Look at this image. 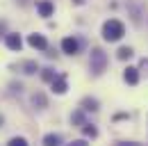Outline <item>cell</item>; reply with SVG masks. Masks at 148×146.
Masks as SVG:
<instances>
[{
    "label": "cell",
    "mask_w": 148,
    "mask_h": 146,
    "mask_svg": "<svg viewBox=\"0 0 148 146\" xmlns=\"http://www.w3.org/2000/svg\"><path fill=\"white\" fill-rule=\"evenodd\" d=\"M41 78H43L46 82H53V80H55V71H53V69H43Z\"/></svg>",
    "instance_id": "14"
},
{
    "label": "cell",
    "mask_w": 148,
    "mask_h": 146,
    "mask_svg": "<svg viewBox=\"0 0 148 146\" xmlns=\"http://www.w3.org/2000/svg\"><path fill=\"white\" fill-rule=\"evenodd\" d=\"M62 50H64L66 55H75L77 50H80V43L75 41L73 36H66V39L62 41Z\"/></svg>",
    "instance_id": "3"
},
{
    "label": "cell",
    "mask_w": 148,
    "mask_h": 146,
    "mask_svg": "<svg viewBox=\"0 0 148 146\" xmlns=\"http://www.w3.org/2000/svg\"><path fill=\"white\" fill-rule=\"evenodd\" d=\"M43 146H62V137L55 135V132H50V135L43 137Z\"/></svg>",
    "instance_id": "10"
},
{
    "label": "cell",
    "mask_w": 148,
    "mask_h": 146,
    "mask_svg": "<svg viewBox=\"0 0 148 146\" xmlns=\"http://www.w3.org/2000/svg\"><path fill=\"white\" fill-rule=\"evenodd\" d=\"M7 146H27V142H25L23 137H14V139H9Z\"/></svg>",
    "instance_id": "17"
},
{
    "label": "cell",
    "mask_w": 148,
    "mask_h": 146,
    "mask_svg": "<svg viewBox=\"0 0 148 146\" xmlns=\"http://www.w3.org/2000/svg\"><path fill=\"white\" fill-rule=\"evenodd\" d=\"M53 9H55V7H53V2H48V0H43V2H39V14H41V16H53Z\"/></svg>",
    "instance_id": "8"
},
{
    "label": "cell",
    "mask_w": 148,
    "mask_h": 146,
    "mask_svg": "<svg viewBox=\"0 0 148 146\" xmlns=\"http://www.w3.org/2000/svg\"><path fill=\"white\" fill-rule=\"evenodd\" d=\"M0 126H2V119H0Z\"/></svg>",
    "instance_id": "20"
},
{
    "label": "cell",
    "mask_w": 148,
    "mask_h": 146,
    "mask_svg": "<svg viewBox=\"0 0 148 146\" xmlns=\"http://www.w3.org/2000/svg\"><path fill=\"white\" fill-rule=\"evenodd\" d=\"M107 66V55L103 53V48H93L91 50V73L93 75H100Z\"/></svg>",
    "instance_id": "2"
},
{
    "label": "cell",
    "mask_w": 148,
    "mask_h": 146,
    "mask_svg": "<svg viewBox=\"0 0 148 146\" xmlns=\"http://www.w3.org/2000/svg\"><path fill=\"white\" fill-rule=\"evenodd\" d=\"M34 71H37V62H25L23 64V73L30 75V73H34Z\"/></svg>",
    "instance_id": "13"
},
{
    "label": "cell",
    "mask_w": 148,
    "mask_h": 146,
    "mask_svg": "<svg viewBox=\"0 0 148 146\" xmlns=\"http://www.w3.org/2000/svg\"><path fill=\"white\" fill-rule=\"evenodd\" d=\"M80 105H82L84 112H96V110H98V101H96V98H82Z\"/></svg>",
    "instance_id": "9"
},
{
    "label": "cell",
    "mask_w": 148,
    "mask_h": 146,
    "mask_svg": "<svg viewBox=\"0 0 148 146\" xmlns=\"http://www.w3.org/2000/svg\"><path fill=\"white\" fill-rule=\"evenodd\" d=\"M66 89H69L66 75H55V80H53V91H55V94H64Z\"/></svg>",
    "instance_id": "7"
},
{
    "label": "cell",
    "mask_w": 148,
    "mask_h": 146,
    "mask_svg": "<svg viewBox=\"0 0 148 146\" xmlns=\"http://www.w3.org/2000/svg\"><path fill=\"white\" fill-rule=\"evenodd\" d=\"M116 146H144V144H137V142H119Z\"/></svg>",
    "instance_id": "19"
},
{
    "label": "cell",
    "mask_w": 148,
    "mask_h": 146,
    "mask_svg": "<svg viewBox=\"0 0 148 146\" xmlns=\"http://www.w3.org/2000/svg\"><path fill=\"white\" fill-rule=\"evenodd\" d=\"M27 43H30L32 48H37V50H46V48H48L46 39H43L41 34H30V36H27Z\"/></svg>",
    "instance_id": "4"
},
{
    "label": "cell",
    "mask_w": 148,
    "mask_h": 146,
    "mask_svg": "<svg viewBox=\"0 0 148 146\" xmlns=\"http://www.w3.org/2000/svg\"><path fill=\"white\" fill-rule=\"evenodd\" d=\"M5 43H7L9 50H21V48H23V39H21V34H7Z\"/></svg>",
    "instance_id": "5"
},
{
    "label": "cell",
    "mask_w": 148,
    "mask_h": 146,
    "mask_svg": "<svg viewBox=\"0 0 148 146\" xmlns=\"http://www.w3.org/2000/svg\"><path fill=\"white\" fill-rule=\"evenodd\" d=\"M82 130H84V135H87V137H96V135H98V130H96L93 126H89V123H84Z\"/></svg>",
    "instance_id": "16"
},
{
    "label": "cell",
    "mask_w": 148,
    "mask_h": 146,
    "mask_svg": "<svg viewBox=\"0 0 148 146\" xmlns=\"http://www.w3.org/2000/svg\"><path fill=\"white\" fill-rule=\"evenodd\" d=\"M32 103L39 105V107H46V98H43V94H34V96H32Z\"/></svg>",
    "instance_id": "15"
},
{
    "label": "cell",
    "mask_w": 148,
    "mask_h": 146,
    "mask_svg": "<svg viewBox=\"0 0 148 146\" xmlns=\"http://www.w3.org/2000/svg\"><path fill=\"white\" fill-rule=\"evenodd\" d=\"M123 80H125L128 85H137V82H139V69L128 66V69H125V73H123Z\"/></svg>",
    "instance_id": "6"
},
{
    "label": "cell",
    "mask_w": 148,
    "mask_h": 146,
    "mask_svg": "<svg viewBox=\"0 0 148 146\" xmlns=\"http://www.w3.org/2000/svg\"><path fill=\"white\" fill-rule=\"evenodd\" d=\"M71 123H75V126H84L87 121H84V114H82V110L80 112H73V116H71Z\"/></svg>",
    "instance_id": "12"
},
{
    "label": "cell",
    "mask_w": 148,
    "mask_h": 146,
    "mask_svg": "<svg viewBox=\"0 0 148 146\" xmlns=\"http://www.w3.org/2000/svg\"><path fill=\"white\" fill-rule=\"evenodd\" d=\"M69 146H89V144H87L84 139H75V142H71Z\"/></svg>",
    "instance_id": "18"
},
{
    "label": "cell",
    "mask_w": 148,
    "mask_h": 146,
    "mask_svg": "<svg viewBox=\"0 0 148 146\" xmlns=\"http://www.w3.org/2000/svg\"><path fill=\"white\" fill-rule=\"evenodd\" d=\"M132 48H130V46H123V48H119V53H116V57H119V59H130V57H132Z\"/></svg>",
    "instance_id": "11"
},
{
    "label": "cell",
    "mask_w": 148,
    "mask_h": 146,
    "mask_svg": "<svg viewBox=\"0 0 148 146\" xmlns=\"http://www.w3.org/2000/svg\"><path fill=\"white\" fill-rule=\"evenodd\" d=\"M123 34H125V28H123V23L116 21V18H112V21H107V23L103 25V39H105V41H119Z\"/></svg>",
    "instance_id": "1"
}]
</instances>
